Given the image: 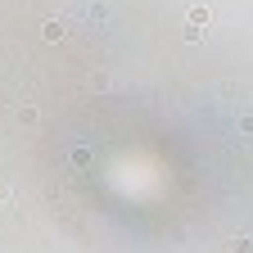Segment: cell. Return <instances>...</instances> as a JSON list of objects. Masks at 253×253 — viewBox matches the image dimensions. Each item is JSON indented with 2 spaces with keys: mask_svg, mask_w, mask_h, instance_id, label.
<instances>
[{
  "mask_svg": "<svg viewBox=\"0 0 253 253\" xmlns=\"http://www.w3.org/2000/svg\"><path fill=\"white\" fill-rule=\"evenodd\" d=\"M45 37H50V41H59V37H63V23H54V18H50V23H45Z\"/></svg>",
  "mask_w": 253,
  "mask_h": 253,
  "instance_id": "3",
  "label": "cell"
},
{
  "mask_svg": "<svg viewBox=\"0 0 253 253\" xmlns=\"http://www.w3.org/2000/svg\"><path fill=\"white\" fill-rule=\"evenodd\" d=\"M231 249H235V253H253V240H249V235H235Z\"/></svg>",
  "mask_w": 253,
  "mask_h": 253,
  "instance_id": "2",
  "label": "cell"
},
{
  "mask_svg": "<svg viewBox=\"0 0 253 253\" xmlns=\"http://www.w3.org/2000/svg\"><path fill=\"white\" fill-rule=\"evenodd\" d=\"M204 27H208V9L195 5V9H190V18H185V41H199V37H204Z\"/></svg>",
  "mask_w": 253,
  "mask_h": 253,
  "instance_id": "1",
  "label": "cell"
}]
</instances>
